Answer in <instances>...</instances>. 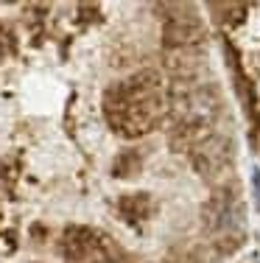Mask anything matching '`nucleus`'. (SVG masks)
Here are the masks:
<instances>
[{"label":"nucleus","mask_w":260,"mask_h":263,"mask_svg":"<svg viewBox=\"0 0 260 263\" xmlns=\"http://www.w3.org/2000/svg\"><path fill=\"white\" fill-rule=\"evenodd\" d=\"M255 196H257V210H260V171L255 174Z\"/></svg>","instance_id":"1"}]
</instances>
